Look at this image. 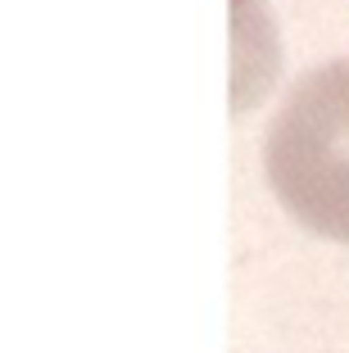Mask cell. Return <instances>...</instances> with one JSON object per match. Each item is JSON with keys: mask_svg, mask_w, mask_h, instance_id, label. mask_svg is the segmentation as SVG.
I'll use <instances>...</instances> for the list:
<instances>
[{"mask_svg": "<svg viewBox=\"0 0 349 353\" xmlns=\"http://www.w3.org/2000/svg\"><path fill=\"white\" fill-rule=\"evenodd\" d=\"M267 181L295 222L349 245V59L313 68L286 95L267 132Z\"/></svg>", "mask_w": 349, "mask_h": 353, "instance_id": "1", "label": "cell"}]
</instances>
